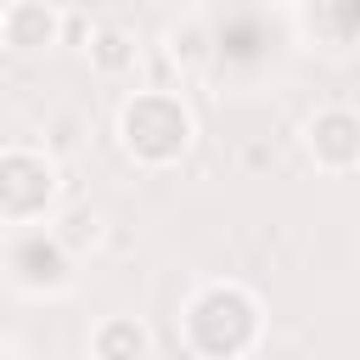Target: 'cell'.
I'll list each match as a JSON object with an SVG mask.
<instances>
[{
    "label": "cell",
    "instance_id": "cell-1",
    "mask_svg": "<svg viewBox=\"0 0 360 360\" xmlns=\"http://www.w3.org/2000/svg\"><path fill=\"white\" fill-rule=\"evenodd\" d=\"M264 338V309L242 281H202L180 304V343L197 360H248Z\"/></svg>",
    "mask_w": 360,
    "mask_h": 360
},
{
    "label": "cell",
    "instance_id": "cell-2",
    "mask_svg": "<svg viewBox=\"0 0 360 360\" xmlns=\"http://www.w3.org/2000/svg\"><path fill=\"white\" fill-rule=\"evenodd\" d=\"M112 135H118V152L135 169H174L197 141V118L174 90H135L118 107Z\"/></svg>",
    "mask_w": 360,
    "mask_h": 360
},
{
    "label": "cell",
    "instance_id": "cell-3",
    "mask_svg": "<svg viewBox=\"0 0 360 360\" xmlns=\"http://www.w3.org/2000/svg\"><path fill=\"white\" fill-rule=\"evenodd\" d=\"M0 270L17 292H34V298H51V292H68L73 281V253L56 242L51 225H17L6 231L0 242Z\"/></svg>",
    "mask_w": 360,
    "mask_h": 360
},
{
    "label": "cell",
    "instance_id": "cell-4",
    "mask_svg": "<svg viewBox=\"0 0 360 360\" xmlns=\"http://www.w3.org/2000/svg\"><path fill=\"white\" fill-rule=\"evenodd\" d=\"M56 158H45L39 146H6L0 152V225H45V214L56 208Z\"/></svg>",
    "mask_w": 360,
    "mask_h": 360
},
{
    "label": "cell",
    "instance_id": "cell-5",
    "mask_svg": "<svg viewBox=\"0 0 360 360\" xmlns=\"http://www.w3.org/2000/svg\"><path fill=\"white\" fill-rule=\"evenodd\" d=\"M304 152L321 174H349L360 169V112L332 101V107H315L304 118Z\"/></svg>",
    "mask_w": 360,
    "mask_h": 360
},
{
    "label": "cell",
    "instance_id": "cell-6",
    "mask_svg": "<svg viewBox=\"0 0 360 360\" xmlns=\"http://www.w3.org/2000/svg\"><path fill=\"white\" fill-rule=\"evenodd\" d=\"M62 39V11H51L45 0H11L0 6V45H11L17 56L51 51Z\"/></svg>",
    "mask_w": 360,
    "mask_h": 360
},
{
    "label": "cell",
    "instance_id": "cell-7",
    "mask_svg": "<svg viewBox=\"0 0 360 360\" xmlns=\"http://www.w3.org/2000/svg\"><path fill=\"white\" fill-rule=\"evenodd\" d=\"M90 360H152V332L135 315H107L90 332Z\"/></svg>",
    "mask_w": 360,
    "mask_h": 360
},
{
    "label": "cell",
    "instance_id": "cell-8",
    "mask_svg": "<svg viewBox=\"0 0 360 360\" xmlns=\"http://www.w3.org/2000/svg\"><path fill=\"white\" fill-rule=\"evenodd\" d=\"M135 62H141L135 34H124V28H96V34H90V68H96L101 79H129Z\"/></svg>",
    "mask_w": 360,
    "mask_h": 360
},
{
    "label": "cell",
    "instance_id": "cell-9",
    "mask_svg": "<svg viewBox=\"0 0 360 360\" xmlns=\"http://www.w3.org/2000/svg\"><path fill=\"white\" fill-rule=\"evenodd\" d=\"M56 242L79 259V253H90V248H101V236H107V219H101V208H90V202H73V208H62L56 214Z\"/></svg>",
    "mask_w": 360,
    "mask_h": 360
},
{
    "label": "cell",
    "instance_id": "cell-10",
    "mask_svg": "<svg viewBox=\"0 0 360 360\" xmlns=\"http://www.w3.org/2000/svg\"><path fill=\"white\" fill-rule=\"evenodd\" d=\"M163 45H169V62H174V68H186V73L208 68V56H214V34H208V22H197V17L174 22V28L163 34Z\"/></svg>",
    "mask_w": 360,
    "mask_h": 360
},
{
    "label": "cell",
    "instance_id": "cell-11",
    "mask_svg": "<svg viewBox=\"0 0 360 360\" xmlns=\"http://www.w3.org/2000/svg\"><path fill=\"white\" fill-rule=\"evenodd\" d=\"M45 6H51V11H68V6H73V0H45Z\"/></svg>",
    "mask_w": 360,
    "mask_h": 360
},
{
    "label": "cell",
    "instance_id": "cell-12",
    "mask_svg": "<svg viewBox=\"0 0 360 360\" xmlns=\"http://www.w3.org/2000/svg\"><path fill=\"white\" fill-rule=\"evenodd\" d=\"M264 6H287V0H264Z\"/></svg>",
    "mask_w": 360,
    "mask_h": 360
}]
</instances>
